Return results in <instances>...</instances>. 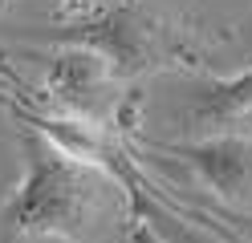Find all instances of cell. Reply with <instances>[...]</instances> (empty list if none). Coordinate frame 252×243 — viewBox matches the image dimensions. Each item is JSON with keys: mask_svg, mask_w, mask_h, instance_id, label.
Segmentation results:
<instances>
[{"mask_svg": "<svg viewBox=\"0 0 252 243\" xmlns=\"http://www.w3.org/2000/svg\"><path fill=\"white\" fill-rule=\"evenodd\" d=\"M240 227H244V231H248V235H252V219H240Z\"/></svg>", "mask_w": 252, "mask_h": 243, "instance_id": "6", "label": "cell"}, {"mask_svg": "<svg viewBox=\"0 0 252 243\" xmlns=\"http://www.w3.org/2000/svg\"><path fill=\"white\" fill-rule=\"evenodd\" d=\"M110 174L61 154L45 138H29L25 174L4 203V223L33 239L86 243L110 219Z\"/></svg>", "mask_w": 252, "mask_h": 243, "instance_id": "1", "label": "cell"}, {"mask_svg": "<svg viewBox=\"0 0 252 243\" xmlns=\"http://www.w3.org/2000/svg\"><path fill=\"white\" fill-rule=\"evenodd\" d=\"M114 81H118V73L110 69V61L82 45H61L45 65V89L53 93L61 113L90 118V122H102V109L110 102Z\"/></svg>", "mask_w": 252, "mask_h": 243, "instance_id": "3", "label": "cell"}, {"mask_svg": "<svg viewBox=\"0 0 252 243\" xmlns=\"http://www.w3.org/2000/svg\"><path fill=\"white\" fill-rule=\"evenodd\" d=\"M252 113V65L236 77H191L179 93V126L191 138L228 134Z\"/></svg>", "mask_w": 252, "mask_h": 243, "instance_id": "4", "label": "cell"}, {"mask_svg": "<svg viewBox=\"0 0 252 243\" xmlns=\"http://www.w3.org/2000/svg\"><path fill=\"white\" fill-rule=\"evenodd\" d=\"M49 41L57 45H82L90 53H98L110 61V69L118 77H134L155 65L159 53V41H155V25L147 21L134 4H106L86 16V21L61 25L49 32Z\"/></svg>", "mask_w": 252, "mask_h": 243, "instance_id": "2", "label": "cell"}, {"mask_svg": "<svg viewBox=\"0 0 252 243\" xmlns=\"http://www.w3.org/2000/svg\"><path fill=\"white\" fill-rule=\"evenodd\" d=\"M8 4H12V0H0V12H4V8H8Z\"/></svg>", "mask_w": 252, "mask_h": 243, "instance_id": "7", "label": "cell"}, {"mask_svg": "<svg viewBox=\"0 0 252 243\" xmlns=\"http://www.w3.org/2000/svg\"><path fill=\"white\" fill-rule=\"evenodd\" d=\"M183 166H191L195 178L220 199H240L252 190V142L236 134H208L191 142L171 146Z\"/></svg>", "mask_w": 252, "mask_h": 243, "instance_id": "5", "label": "cell"}]
</instances>
